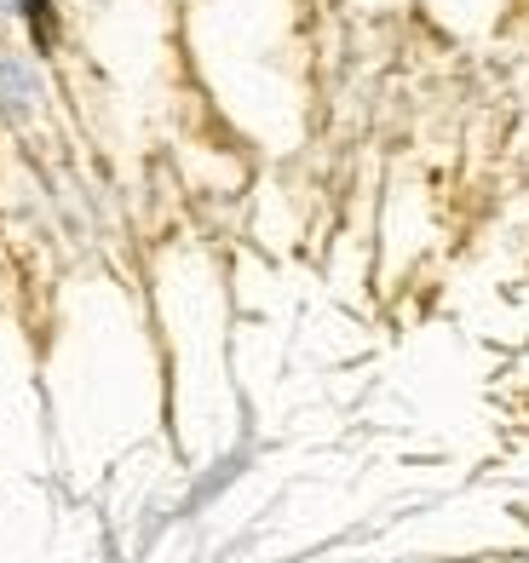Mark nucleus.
Instances as JSON below:
<instances>
[{
	"instance_id": "f257e3e1",
	"label": "nucleus",
	"mask_w": 529,
	"mask_h": 563,
	"mask_svg": "<svg viewBox=\"0 0 529 563\" xmlns=\"http://www.w3.org/2000/svg\"><path fill=\"white\" fill-rule=\"evenodd\" d=\"M41 69L30 53H18V46H0V115L7 121H30L41 110Z\"/></svg>"
},
{
	"instance_id": "f03ea898",
	"label": "nucleus",
	"mask_w": 529,
	"mask_h": 563,
	"mask_svg": "<svg viewBox=\"0 0 529 563\" xmlns=\"http://www.w3.org/2000/svg\"><path fill=\"white\" fill-rule=\"evenodd\" d=\"M12 23H18V0H0V46H7V35H12Z\"/></svg>"
}]
</instances>
